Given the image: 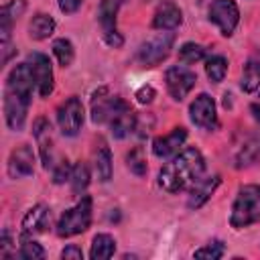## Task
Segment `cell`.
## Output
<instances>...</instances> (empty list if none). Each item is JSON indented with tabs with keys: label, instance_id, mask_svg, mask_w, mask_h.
Returning <instances> with one entry per match:
<instances>
[{
	"label": "cell",
	"instance_id": "cell-9",
	"mask_svg": "<svg viewBox=\"0 0 260 260\" xmlns=\"http://www.w3.org/2000/svg\"><path fill=\"white\" fill-rule=\"evenodd\" d=\"M26 65H28V69L32 73V79H35V85H37L39 95L41 98H49L53 93V89H55V77H53L51 59L45 53L32 51L26 57Z\"/></svg>",
	"mask_w": 260,
	"mask_h": 260
},
{
	"label": "cell",
	"instance_id": "cell-7",
	"mask_svg": "<svg viewBox=\"0 0 260 260\" xmlns=\"http://www.w3.org/2000/svg\"><path fill=\"white\" fill-rule=\"evenodd\" d=\"M124 2L126 0H100L98 6V22L102 26L104 41L114 49H120L124 45V37L118 30V10Z\"/></svg>",
	"mask_w": 260,
	"mask_h": 260
},
{
	"label": "cell",
	"instance_id": "cell-33",
	"mask_svg": "<svg viewBox=\"0 0 260 260\" xmlns=\"http://www.w3.org/2000/svg\"><path fill=\"white\" fill-rule=\"evenodd\" d=\"M83 2H85V0H57L59 10H61L63 14H75V12L81 8Z\"/></svg>",
	"mask_w": 260,
	"mask_h": 260
},
{
	"label": "cell",
	"instance_id": "cell-30",
	"mask_svg": "<svg viewBox=\"0 0 260 260\" xmlns=\"http://www.w3.org/2000/svg\"><path fill=\"white\" fill-rule=\"evenodd\" d=\"M223 254H225V246H223V242H221V240H211V242H207L205 246L197 248V250L193 252V258L217 260V258H221Z\"/></svg>",
	"mask_w": 260,
	"mask_h": 260
},
{
	"label": "cell",
	"instance_id": "cell-16",
	"mask_svg": "<svg viewBox=\"0 0 260 260\" xmlns=\"http://www.w3.org/2000/svg\"><path fill=\"white\" fill-rule=\"evenodd\" d=\"M22 234L24 236H35V234H43L51 228V209L45 203H37L32 205L24 217H22Z\"/></svg>",
	"mask_w": 260,
	"mask_h": 260
},
{
	"label": "cell",
	"instance_id": "cell-18",
	"mask_svg": "<svg viewBox=\"0 0 260 260\" xmlns=\"http://www.w3.org/2000/svg\"><path fill=\"white\" fill-rule=\"evenodd\" d=\"M240 87L246 93H252V91H256L260 87V47H256L248 55V59H246V63L242 67Z\"/></svg>",
	"mask_w": 260,
	"mask_h": 260
},
{
	"label": "cell",
	"instance_id": "cell-6",
	"mask_svg": "<svg viewBox=\"0 0 260 260\" xmlns=\"http://www.w3.org/2000/svg\"><path fill=\"white\" fill-rule=\"evenodd\" d=\"M173 43H175V32L162 30L160 35H156L154 39H150V41H146V43H142L138 47L136 61L142 67H156L171 55Z\"/></svg>",
	"mask_w": 260,
	"mask_h": 260
},
{
	"label": "cell",
	"instance_id": "cell-4",
	"mask_svg": "<svg viewBox=\"0 0 260 260\" xmlns=\"http://www.w3.org/2000/svg\"><path fill=\"white\" fill-rule=\"evenodd\" d=\"M89 225H91V197L81 195V199L73 207L61 213L55 232L59 238H73L77 234H83Z\"/></svg>",
	"mask_w": 260,
	"mask_h": 260
},
{
	"label": "cell",
	"instance_id": "cell-13",
	"mask_svg": "<svg viewBox=\"0 0 260 260\" xmlns=\"http://www.w3.org/2000/svg\"><path fill=\"white\" fill-rule=\"evenodd\" d=\"M32 134H35V140H37V146H39V152H41L43 167L45 169H53L59 160L55 158V138H53L51 122L45 116L37 118L35 124H32Z\"/></svg>",
	"mask_w": 260,
	"mask_h": 260
},
{
	"label": "cell",
	"instance_id": "cell-19",
	"mask_svg": "<svg viewBox=\"0 0 260 260\" xmlns=\"http://www.w3.org/2000/svg\"><path fill=\"white\" fill-rule=\"evenodd\" d=\"M181 22H183V12L173 2L158 6L152 16V28L156 30H175L177 26H181Z\"/></svg>",
	"mask_w": 260,
	"mask_h": 260
},
{
	"label": "cell",
	"instance_id": "cell-26",
	"mask_svg": "<svg viewBox=\"0 0 260 260\" xmlns=\"http://www.w3.org/2000/svg\"><path fill=\"white\" fill-rule=\"evenodd\" d=\"M69 183H71L73 195H83V191H85L87 185H89V169H87L85 162H75V165H73Z\"/></svg>",
	"mask_w": 260,
	"mask_h": 260
},
{
	"label": "cell",
	"instance_id": "cell-2",
	"mask_svg": "<svg viewBox=\"0 0 260 260\" xmlns=\"http://www.w3.org/2000/svg\"><path fill=\"white\" fill-rule=\"evenodd\" d=\"M205 175V158L199 148H181L162 169L158 171V187L167 193H181L195 185Z\"/></svg>",
	"mask_w": 260,
	"mask_h": 260
},
{
	"label": "cell",
	"instance_id": "cell-32",
	"mask_svg": "<svg viewBox=\"0 0 260 260\" xmlns=\"http://www.w3.org/2000/svg\"><path fill=\"white\" fill-rule=\"evenodd\" d=\"M24 10H26V0H10V2H6V4L0 8V12L8 14L12 20H18V18L24 14Z\"/></svg>",
	"mask_w": 260,
	"mask_h": 260
},
{
	"label": "cell",
	"instance_id": "cell-37",
	"mask_svg": "<svg viewBox=\"0 0 260 260\" xmlns=\"http://www.w3.org/2000/svg\"><path fill=\"white\" fill-rule=\"evenodd\" d=\"M250 112H252L254 120H258V122H260V91H258L256 100H252V104H250Z\"/></svg>",
	"mask_w": 260,
	"mask_h": 260
},
{
	"label": "cell",
	"instance_id": "cell-31",
	"mask_svg": "<svg viewBox=\"0 0 260 260\" xmlns=\"http://www.w3.org/2000/svg\"><path fill=\"white\" fill-rule=\"evenodd\" d=\"M51 171H53V183H55V185H61V183L69 181L71 171H73V165H71L67 158H59V162H57Z\"/></svg>",
	"mask_w": 260,
	"mask_h": 260
},
{
	"label": "cell",
	"instance_id": "cell-35",
	"mask_svg": "<svg viewBox=\"0 0 260 260\" xmlns=\"http://www.w3.org/2000/svg\"><path fill=\"white\" fill-rule=\"evenodd\" d=\"M61 258H63V260H81V258H83V252H81L79 246L69 244V246H65V248L61 250Z\"/></svg>",
	"mask_w": 260,
	"mask_h": 260
},
{
	"label": "cell",
	"instance_id": "cell-22",
	"mask_svg": "<svg viewBox=\"0 0 260 260\" xmlns=\"http://www.w3.org/2000/svg\"><path fill=\"white\" fill-rule=\"evenodd\" d=\"M258 158H260V132L254 134V136H250V138L242 144V148H240L238 154H236V169L250 167V165H254Z\"/></svg>",
	"mask_w": 260,
	"mask_h": 260
},
{
	"label": "cell",
	"instance_id": "cell-34",
	"mask_svg": "<svg viewBox=\"0 0 260 260\" xmlns=\"http://www.w3.org/2000/svg\"><path fill=\"white\" fill-rule=\"evenodd\" d=\"M154 95H156V91H154L152 85H142V87L136 89V100L140 104H150L154 100Z\"/></svg>",
	"mask_w": 260,
	"mask_h": 260
},
{
	"label": "cell",
	"instance_id": "cell-5",
	"mask_svg": "<svg viewBox=\"0 0 260 260\" xmlns=\"http://www.w3.org/2000/svg\"><path fill=\"white\" fill-rule=\"evenodd\" d=\"M128 108H130V104L124 98L110 93L108 87H100L91 95V120L95 124H108L110 126L116 120V116H120Z\"/></svg>",
	"mask_w": 260,
	"mask_h": 260
},
{
	"label": "cell",
	"instance_id": "cell-11",
	"mask_svg": "<svg viewBox=\"0 0 260 260\" xmlns=\"http://www.w3.org/2000/svg\"><path fill=\"white\" fill-rule=\"evenodd\" d=\"M57 126L65 136H75L83 126V104L77 95L67 98L57 108Z\"/></svg>",
	"mask_w": 260,
	"mask_h": 260
},
{
	"label": "cell",
	"instance_id": "cell-14",
	"mask_svg": "<svg viewBox=\"0 0 260 260\" xmlns=\"http://www.w3.org/2000/svg\"><path fill=\"white\" fill-rule=\"evenodd\" d=\"M6 173L10 179H24L35 173V150L30 144H20L10 152Z\"/></svg>",
	"mask_w": 260,
	"mask_h": 260
},
{
	"label": "cell",
	"instance_id": "cell-29",
	"mask_svg": "<svg viewBox=\"0 0 260 260\" xmlns=\"http://www.w3.org/2000/svg\"><path fill=\"white\" fill-rule=\"evenodd\" d=\"M18 258H22V260H43L45 258V248L39 242H35L30 236L22 234L20 248H18Z\"/></svg>",
	"mask_w": 260,
	"mask_h": 260
},
{
	"label": "cell",
	"instance_id": "cell-3",
	"mask_svg": "<svg viewBox=\"0 0 260 260\" xmlns=\"http://www.w3.org/2000/svg\"><path fill=\"white\" fill-rule=\"evenodd\" d=\"M260 221V185H242L236 193L230 213V225L234 230H244Z\"/></svg>",
	"mask_w": 260,
	"mask_h": 260
},
{
	"label": "cell",
	"instance_id": "cell-23",
	"mask_svg": "<svg viewBox=\"0 0 260 260\" xmlns=\"http://www.w3.org/2000/svg\"><path fill=\"white\" fill-rule=\"evenodd\" d=\"M116 252V240L110 234H98L91 240V250H89V258L91 260H106L112 258Z\"/></svg>",
	"mask_w": 260,
	"mask_h": 260
},
{
	"label": "cell",
	"instance_id": "cell-20",
	"mask_svg": "<svg viewBox=\"0 0 260 260\" xmlns=\"http://www.w3.org/2000/svg\"><path fill=\"white\" fill-rule=\"evenodd\" d=\"M55 20L51 14H45V12H37L30 22H28V37L32 41H45L49 39L53 32H55Z\"/></svg>",
	"mask_w": 260,
	"mask_h": 260
},
{
	"label": "cell",
	"instance_id": "cell-27",
	"mask_svg": "<svg viewBox=\"0 0 260 260\" xmlns=\"http://www.w3.org/2000/svg\"><path fill=\"white\" fill-rule=\"evenodd\" d=\"M205 59V47L199 45V43H183L179 47V61L185 63V65H193V63H199Z\"/></svg>",
	"mask_w": 260,
	"mask_h": 260
},
{
	"label": "cell",
	"instance_id": "cell-36",
	"mask_svg": "<svg viewBox=\"0 0 260 260\" xmlns=\"http://www.w3.org/2000/svg\"><path fill=\"white\" fill-rule=\"evenodd\" d=\"M10 248H12L10 232L4 230V232H2V238H0V254H2V258H8V256H10Z\"/></svg>",
	"mask_w": 260,
	"mask_h": 260
},
{
	"label": "cell",
	"instance_id": "cell-1",
	"mask_svg": "<svg viewBox=\"0 0 260 260\" xmlns=\"http://www.w3.org/2000/svg\"><path fill=\"white\" fill-rule=\"evenodd\" d=\"M37 89L32 73L24 63H18L10 69L4 83V120L10 130L20 132L26 122V114L30 108L32 91Z\"/></svg>",
	"mask_w": 260,
	"mask_h": 260
},
{
	"label": "cell",
	"instance_id": "cell-21",
	"mask_svg": "<svg viewBox=\"0 0 260 260\" xmlns=\"http://www.w3.org/2000/svg\"><path fill=\"white\" fill-rule=\"evenodd\" d=\"M93 169H95V175L102 183H108L112 179V173H114V165H112V152L110 148L106 146V142H100V146L95 148V154H93Z\"/></svg>",
	"mask_w": 260,
	"mask_h": 260
},
{
	"label": "cell",
	"instance_id": "cell-8",
	"mask_svg": "<svg viewBox=\"0 0 260 260\" xmlns=\"http://www.w3.org/2000/svg\"><path fill=\"white\" fill-rule=\"evenodd\" d=\"M207 18L219 28L221 37H232L240 22V8L236 0H211L207 8Z\"/></svg>",
	"mask_w": 260,
	"mask_h": 260
},
{
	"label": "cell",
	"instance_id": "cell-17",
	"mask_svg": "<svg viewBox=\"0 0 260 260\" xmlns=\"http://www.w3.org/2000/svg\"><path fill=\"white\" fill-rule=\"evenodd\" d=\"M219 175H211V177H201L195 185L189 187V199H187V207L189 209H199L201 205H205L209 201V197L215 193L217 185H219Z\"/></svg>",
	"mask_w": 260,
	"mask_h": 260
},
{
	"label": "cell",
	"instance_id": "cell-24",
	"mask_svg": "<svg viewBox=\"0 0 260 260\" xmlns=\"http://www.w3.org/2000/svg\"><path fill=\"white\" fill-rule=\"evenodd\" d=\"M205 73H207L209 81L221 83L225 79V73H228V59L223 55H211L205 61Z\"/></svg>",
	"mask_w": 260,
	"mask_h": 260
},
{
	"label": "cell",
	"instance_id": "cell-25",
	"mask_svg": "<svg viewBox=\"0 0 260 260\" xmlns=\"http://www.w3.org/2000/svg\"><path fill=\"white\" fill-rule=\"evenodd\" d=\"M53 55L57 57V61H59L61 67H69V65L73 63V59H75V47H73V43H71L69 39H65V37L55 39V41H53Z\"/></svg>",
	"mask_w": 260,
	"mask_h": 260
},
{
	"label": "cell",
	"instance_id": "cell-15",
	"mask_svg": "<svg viewBox=\"0 0 260 260\" xmlns=\"http://www.w3.org/2000/svg\"><path fill=\"white\" fill-rule=\"evenodd\" d=\"M185 140H187V130L183 126H177L169 134L156 136L152 140V152L158 158H171V156H175L181 150V146L185 144Z\"/></svg>",
	"mask_w": 260,
	"mask_h": 260
},
{
	"label": "cell",
	"instance_id": "cell-10",
	"mask_svg": "<svg viewBox=\"0 0 260 260\" xmlns=\"http://www.w3.org/2000/svg\"><path fill=\"white\" fill-rule=\"evenodd\" d=\"M197 83V75L195 71H191L189 67L185 65H173L167 69L165 73V85H167V91L169 95L175 100V102H181L185 100L191 89L195 87Z\"/></svg>",
	"mask_w": 260,
	"mask_h": 260
},
{
	"label": "cell",
	"instance_id": "cell-28",
	"mask_svg": "<svg viewBox=\"0 0 260 260\" xmlns=\"http://www.w3.org/2000/svg\"><path fill=\"white\" fill-rule=\"evenodd\" d=\"M126 167L132 175L136 177H144L146 171H148V165H146V156H144V150L140 146H134L128 154H126Z\"/></svg>",
	"mask_w": 260,
	"mask_h": 260
},
{
	"label": "cell",
	"instance_id": "cell-12",
	"mask_svg": "<svg viewBox=\"0 0 260 260\" xmlns=\"http://www.w3.org/2000/svg\"><path fill=\"white\" fill-rule=\"evenodd\" d=\"M189 118L195 126L203 130H215L219 126L217 122V106L209 93H199L191 104H189Z\"/></svg>",
	"mask_w": 260,
	"mask_h": 260
}]
</instances>
